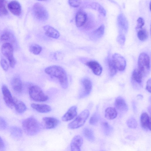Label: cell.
<instances>
[{
	"label": "cell",
	"instance_id": "obj_28",
	"mask_svg": "<svg viewBox=\"0 0 151 151\" xmlns=\"http://www.w3.org/2000/svg\"><path fill=\"white\" fill-rule=\"evenodd\" d=\"M10 132L12 136L16 138L21 137L22 134L21 128L16 126L12 127L10 128Z\"/></svg>",
	"mask_w": 151,
	"mask_h": 151
},
{
	"label": "cell",
	"instance_id": "obj_32",
	"mask_svg": "<svg viewBox=\"0 0 151 151\" xmlns=\"http://www.w3.org/2000/svg\"><path fill=\"white\" fill-rule=\"evenodd\" d=\"M100 117L99 114L97 112L94 113L91 117L89 120V123L92 125H96L99 122Z\"/></svg>",
	"mask_w": 151,
	"mask_h": 151
},
{
	"label": "cell",
	"instance_id": "obj_41",
	"mask_svg": "<svg viewBox=\"0 0 151 151\" xmlns=\"http://www.w3.org/2000/svg\"><path fill=\"white\" fill-rule=\"evenodd\" d=\"M7 126V124L5 120L2 117H0V129L4 130Z\"/></svg>",
	"mask_w": 151,
	"mask_h": 151
},
{
	"label": "cell",
	"instance_id": "obj_34",
	"mask_svg": "<svg viewBox=\"0 0 151 151\" xmlns=\"http://www.w3.org/2000/svg\"><path fill=\"white\" fill-rule=\"evenodd\" d=\"M12 34L10 32L6 31L4 32L1 36L0 40L2 42L9 41L12 38Z\"/></svg>",
	"mask_w": 151,
	"mask_h": 151
},
{
	"label": "cell",
	"instance_id": "obj_26",
	"mask_svg": "<svg viewBox=\"0 0 151 151\" xmlns=\"http://www.w3.org/2000/svg\"><path fill=\"white\" fill-rule=\"evenodd\" d=\"M83 134L84 137L88 141L93 142L95 139V137L93 131L88 127H85L83 130Z\"/></svg>",
	"mask_w": 151,
	"mask_h": 151
},
{
	"label": "cell",
	"instance_id": "obj_37",
	"mask_svg": "<svg viewBox=\"0 0 151 151\" xmlns=\"http://www.w3.org/2000/svg\"><path fill=\"white\" fill-rule=\"evenodd\" d=\"M0 64L3 69L5 71H7L9 68V65L7 61L4 59H1Z\"/></svg>",
	"mask_w": 151,
	"mask_h": 151
},
{
	"label": "cell",
	"instance_id": "obj_9",
	"mask_svg": "<svg viewBox=\"0 0 151 151\" xmlns=\"http://www.w3.org/2000/svg\"><path fill=\"white\" fill-rule=\"evenodd\" d=\"M111 59L117 70L123 71L125 70L126 66V61L121 55L115 53L113 55Z\"/></svg>",
	"mask_w": 151,
	"mask_h": 151
},
{
	"label": "cell",
	"instance_id": "obj_27",
	"mask_svg": "<svg viewBox=\"0 0 151 151\" xmlns=\"http://www.w3.org/2000/svg\"><path fill=\"white\" fill-rule=\"evenodd\" d=\"M101 126L104 133L106 136L110 135L113 132V128L106 122L101 123Z\"/></svg>",
	"mask_w": 151,
	"mask_h": 151
},
{
	"label": "cell",
	"instance_id": "obj_3",
	"mask_svg": "<svg viewBox=\"0 0 151 151\" xmlns=\"http://www.w3.org/2000/svg\"><path fill=\"white\" fill-rule=\"evenodd\" d=\"M138 69L146 76L149 74L150 69V59L148 55L142 52L139 55L138 61Z\"/></svg>",
	"mask_w": 151,
	"mask_h": 151
},
{
	"label": "cell",
	"instance_id": "obj_12",
	"mask_svg": "<svg viewBox=\"0 0 151 151\" xmlns=\"http://www.w3.org/2000/svg\"><path fill=\"white\" fill-rule=\"evenodd\" d=\"M83 143V139L81 136L77 135L75 136L71 142V151H81Z\"/></svg>",
	"mask_w": 151,
	"mask_h": 151
},
{
	"label": "cell",
	"instance_id": "obj_20",
	"mask_svg": "<svg viewBox=\"0 0 151 151\" xmlns=\"http://www.w3.org/2000/svg\"><path fill=\"white\" fill-rule=\"evenodd\" d=\"M43 29L45 34L49 37L55 38H58L60 36L59 32L55 28L48 25L44 26Z\"/></svg>",
	"mask_w": 151,
	"mask_h": 151
},
{
	"label": "cell",
	"instance_id": "obj_14",
	"mask_svg": "<svg viewBox=\"0 0 151 151\" xmlns=\"http://www.w3.org/2000/svg\"><path fill=\"white\" fill-rule=\"evenodd\" d=\"M144 76L142 72L138 69H134L133 71L132 75V83L134 85L141 86Z\"/></svg>",
	"mask_w": 151,
	"mask_h": 151
},
{
	"label": "cell",
	"instance_id": "obj_38",
	"mask_svg": "<svg viewBox=\"0 0 151 151\" xmlns=\"http://www.w3.org/2000/svg\"><path fill=\"white\" fill-rule=\"evenodd\" d=\"M68 2L70 6L74 7H78L81 4L80 1L79 0H69Z\"/></svg>",
	"mask_w": 151,
	"mask_h": 151
},
{
	"label": "cell",
	"instance_id": "obj_8",
	"mask_svg": "<svg viewBox=\"0 0 151 151\" xmlns=\"http://www.w3.org/2000/svg\"><path fill=\"white\" fill-rule=\"evenodd\" d=\"M81 84V88L78 96L79 99L88 96L91 93L92 89L91 82L88 78L85 77L82 79Z\"/></svg>",
	"mask_w": 151,
	"mask_h": 151
},
{
	"label": "cell",
	"instance_id": "obj_5",
	"mask_svg": "<svg viewBox=\"0 0 151 151\" xmlns=\"http://www.w3.org/2000/svg\"><path fill=\"white\" fill-rule=\"evenodd\" d=\"M89 111L86 109L82 111L80 114L68 125L69 129H75L83 126L89 115Z\"/></svg>",
	"mask_w": 151,
	"mask_h": 151
},
{
	"label": "cell",
	"instance_id": "obj_22",
	"mask_svg": "<svg viewBox=\"0 0 151 151\" xmlns=\"http://www.w3.org/2000/svg\"><path fill=\"white\" fill-rule=\"evenodd\" d=\"M31 107L40 113H47L51 110L50 106L46 104H39L32 103L31 104Z\"/></svg>",
	"mask_w": 151,
	"mask_h": 151
},
{
	"label": "cell",
	"instance_id": "obj_7",
	"mask_svg": "<svg viewBox=\"0 0 151 151\" xmlns=\"http://www.w3.org/2000/svg\"><path fill=\"white\" fill-rule=\"evenodd\" d=\"M33 11L36 17L42 21L46 20L48 18L49 15L46 8L41 4L36 3L33 5Z\"/></svg>",
	"mask_w": 151,
	"mask_h": 151
},
{
	"label": "cell",
	"instance_id": "obj_40",
	"mask_svg": "<svg viewBox=\"0 0 151 151\" xmlns=\"http://www.w3.org/2000/svg\"><path fill=\"white\" fill-rule=\"evenodd\" d=\"M117 40L120 45H123L125 41V38L124 35L122 34L119 35L117 37Z\"/></svg>",
	"mask_w": 151,
	"mask_h": 151
},
{
	"label": "cell",
	"instance_id": "obj_18",
	"mask_svg": "<svg viewBox=\"0 0 151 151\" xmlns=\"http://www.w3.org/2000/svg\"><path fill=\"white\" fill-rule=\"evenodd\" d=\"M77 107L74 106L70 107L62 117V120L67 122L73 119L77 115Z\"/></svg>",
	"mask_w": 151,
	"mask_h": 151
},
{
	"label": "cell",
	"instance_id": "obj_1",
	"mask_svg": "<svg viewBox=\"0 0 151 151\" xmlns=\"http://www.w3.org/2000/svg\"><path fill=\"white\" fill-rule=\"evenodd\" d=\"M46 73L57 78L62 88L66 89L68 86V80L67 73L62 67L56 65L49 66L45 70Z\"/></svg>",
	"mask_w": 151,
	"mask_h": 151
},
{
	"label": "cell",
	"instance_id": "obj_17",
	"mask_svg": "<svg viewBox=\"0 0 151 151\" xmlns=\"http://www.w3.org/2000/svg\"><path fill=\"white\" fill-rule=\"evenodd\" d=\"M86 65L91 69L95 75L99 76L101 73L102 68L97 62L94 60L90 61L87 62Z\"/></svg>",
	"mask_w": 151,
	"mask_h": 151
},
{
	"label": "cell",
	"instance_id": "obj_42",
	"mask_svg": "<svg viewBox=\"0 0 151 151\" xmlns=\"http://www.w3.org/2000/svg\"><path fill=\"white\" fill-rule=\"evenodd\" d=\"M146 89L150 93H151V79H149L147 82Z\"/></svg>",
	"mask_w": 151,
	"mask_h": 151
},
{
	"label": "cell",
	"instance_id": "obj_39",
	"mask_svg": "<svg viewBox=\"0 0 151 151\" xmlns=\"http://www.w3.org/2000/svg\"><path fill=\"white\" fill-rule=\"evenodd\" d=\"M137 24L136 26L137 29L142 28L145 24V21L141 17L138 18L137 21Z\"/></svg>",
	"mask_w": 151,
	"mask_h": 151
},
{
	"label": "cell",
	"instance_id": "obj_33",
	"mask_svg": "<svg viewBox=\"0 0 151 151\" xmlns=\"http://www.w3.org/2000/svg\"><path fill=\"white\" fill-rule=\"evenodd\" d=\"M6 1L0 0V16L5 15L8 12L6 6Z\"/></svg>",
	"mask_w": 151,
	"mask_h": 151
},
{
	"label": "cell",
	"instance_id": "obj_2",
	"mask_svg": "<svg viewBox=\"0 0 151 151\" xmlns=\"http://www.w3.org/2000/svg\"><path fill=\"white\" fill-rule=\"evenodd\" d=\"M22 127L25 134L30 136L37 134L42 128L41 124L33 116L24 120L22 122Z\"/></svg>",
	"mask_w": 151,
	"mask_h": 151
},
{
	"label": "cell",
	"instance_id": "obj_43",
	"mask_svg": "<svg viewBox=\"0 0 151 151\" xmlns=\"http://www.w3.org/2000/svg\"><path fill=\"white\" fill-rule=\"evenodd\" d=\"M4 142L0 137V151H1L4 148Z\"/></svg>",
	"mask_w": 151,
	"mask_h": 151
},
{
	"label": "cell",
	"instance_id": "obj_4",
	"mask_svg": "<svg viewBox=\"0 0 151 151\" xmlns=\"http://www.w3.org/2000/svg\"><path fill=\"white\" fill-rule=\"evenodd\" d=\"M29 93L30 98L35 101L43 102L47 101L48 99V96L40 87L37 85L31 86L29 88Z\"/></svg>",
	"mask_w": 151,
	"mask_h": 151
},
{
	"label": "cell",
	"instance_id": "obj_35",
	"mask_svg": "<svg viewBox=\"0 0 151 151\" xmlns=\"http://www.w3.org/2000/svg\"><path fill=\"white\" fill-rule=\"evenodd\" d=\"M127 126L131 129H135L137 126V122L135 119L133 117H131L128 119L127 121Z\"/></svg>",
	"mask_w": 151,
	"mask_h": 151
},
{
	"label": "cell",
	"instance_id": "obj_36",
	"mask_svg": "<svg viewBox=\"0 0 151 151\" xmlns=\"http://www.w3.org/2000/svg\"><path fill=\"white\" fill-rule=\"evenodd\" d=\"M105 28L104 25H101L94 32L96 36L99 38L101 37L103 35L104 32Z\"/></svg>",
	"mask_w": 151,
	"mask_h": 151
},
{
	"label": "cell",
	"instance_id": "obj_19",
	"mask_svg": "<svg viewBox=\"0 0 151 151\" xmlns=\"http://www.w3.org/2000/svg\"><path fill=\"white\" fill-rule=\"evenodd\" d=\"M86 13L82 11H79L77 13L76 16V23L78 27L83 26L86 22L87 19Z\"/></svg>",
	"mask_w": 151,
	"mask_h": 151
},
{
	"label": "cell",
	"instance_id": "obj_29",
	"mask_svg": "<svg viewBox=\"0 0 151 151\" xmlns=\"http://www.w3.org/2000/svg\"><path fill=\"white\" fill-rule=\"evenodd\" d=\"M107 64L110 76H114L116 73L117 70L114 65L111 59H108Z\"/></svg>",
	"mask_w": 151,
	"mask_h": 151
},
{
	"label": "cell",
	"instance_id": "obj_13",
	"mask_svg": "<svg viewBox=\"0 0 151 151\" xmlns=\"http://www.w3.org/2000/svg\"><path fill=\"white\" fill-rule=\"evenodd\" d=\"M7 7L10 12L14 15L19 16L21 13L22 8L19 3L17 1H12L8 4Z\"/></svg>",
	"mask_w": 151,
	"mask_h": 151
},
{
	"label": "cell",
	"instance_id": "obj_6",
	"mask_svg": "<svg viewBox=\"0 0 151 151\" xmlns=\"http://www.w3.org/2000/svg\"><path fill=\"white\" fill-rule=\"evenodd\" d=\"M2 54L8 59L10 66L12 68L14 67L16 61L13 54V49L12 45L9 43H4L1 47Z\"/></svg>",
	"mask_w": 151,
	"mask_h": 151
},
{
	"label": "cell",
	"instance_id": "obj_10",
	"mask_svg": "<svg viewBox=\"0 0 151 151\" xmlns=\"http://www.w3.org/2000/svg\"><path fill=\"white\" fill-rule=\"evenodd\" d=\"M59 123V120L55 118L46 117L42 118L41 125L42 128L51 129L57 127Z\"/></svg>",
	"mask_w": 151,
	"mask_h": 151
},
{
	"label": "cell",
	"instance_id": "obj_24",
	"mask_svg": "<svg viewBox=\"0 0 151 151\" xmlns=\"http://www.w3.org/2000/svg\"><path fill=\"white\" fill-rule=\"evenodd\" d=\"M117 22L120 29L125 32L127 30L128 24L125 17L122 14H120L118 17Z\"/></svg>",
	"mask_w": 151,
	"mask_h": 151
},
{
	"label": "cell",
	"instance_id": "obj_11",
	"mask_svg": "<svg viewBox=\"0 0 151 151\" xmlns=\"http://www.w3.org/2000/svg\"><path fill=\"white\" fill-rule=\"evenodd\" d=\"M3 99L6 104L9 108H12L14 106V98L11 93L6 85H3L1 88Z\"/></svg>",
	"mask_w": 151,
	"mask_h": 151
},
{
	"label": "cell",
	"instance_id": "obj_30",
	"mask_svg": "<svg viewBox=\"0 0 151 151\" xmlns=\"http://www.w3.org/2000/svg\"><path fill=\"white\" fill-rule=\"evenodd\" d=\"M42 48L39 45L33 44L30 45L29 50L31 52L35 55L39 54L42 51Z\"/></svg>",
	"mask_w": 151,
	"mask_h": 151
},
{
	"label": "cell",
	"instance_id": "obj_31",
	"mask_svg": "<svg viewBox=\"0 0 151 151\" xmlns=\"http://www.w3.org/2000/svg\"><path fill=\"white\" fill-rule=\"evenodd\" d=\"M137 36L139 40L141 41H144L146 40L148 38V32L145 29H141L138 32Z\"/></svg>",
	"mask_w": 151,
	"mask_h": 151
},
{
	"label": "cell",
	"instance_id": "obj_25",
	"mask_svg": "<svg viewBox=\"0 0 151 151\" xmlns=\"http://www.w3.org/2000/svg\"><path fill=\"white\" fill-rule=\"evenodd\" d=\"M117 113L115 108L109 107L107 108L105 111V118L109 120H113L117 116Z\"/></svg>",
	"mask_w": 151,
	"mask_h": 151
},
{
	"label": "cell",
	"instance_id": "obj_23",
	"mask_svg": "<svg viewBox=\"0 0 151 151\" xmlns=\"http://www.w3.org/2000/svg\"><path fill=\"white\" fill-rule=\"evenodd\" d=\"M14 106L16 111L19 114H22L27 110L25 104L22 101L14 99Z\"/></svg>",
	"mask_w": 151,
	"mask_h": 151
},
{
	"label": "cell",
	"instance_id": "obj_15",
	"mask_svg": "<svg viewBox=\"0 0 151 151\" xmlns=\"http://www.w3.org/2000/svg\"><path fill=\"white\" fill-rule=\"evenodd\" d=\"M140 123L141 127L146 130H151V119L146 112L142 113L140 116Z\"/></svg>",
	"mask_w": 151,
	"mask_h": 151
},
{
	"label": "cell",
	"instance_id": "obj_16",
	"mask_svg": "<svg viewBox=\"0 0 151 151\" xmlns=\"http://www.w3.org/2000/svg\"><path fill=\"white\" fill-rule=\"evenodd\" d=\"M116 109L121 112H126L128 109L127 105L124 99L120 96L116 98L114 102Z\"/></svg>",
	"mask_w": 151,
	"mask_h": 151
},
{
	"label": "cell",
	"instance_id": "obj_44",
	"mask_svg": "<svg viewBox=\"0 0 151 151\" xmlns=\"http://www.w3.org/2000/svg\"><path fill=\"white\" fill-rule=\"evenodd\" d=\"M101 151H104V150H101Z\"/></svg>",
	"mask_w": 151,
	"mask_h": 151
},
{
	"label": "cell",
	"instance_id": "obj_21",
	"mask_svg": "<svg viewBox=\"0 0 151 151\" xmlns=\"http://www.w3.org/2000/svg\"><path fill=\"white\" fill-rule=\"evenodd\" d=\"M11 85L14 90L17 93H21L22 89V84L19 77L18 76L14 77L11 81Z\"/></svg>",
	"mask_w": 151,
	"mask_h": 151
}]
</instances>
